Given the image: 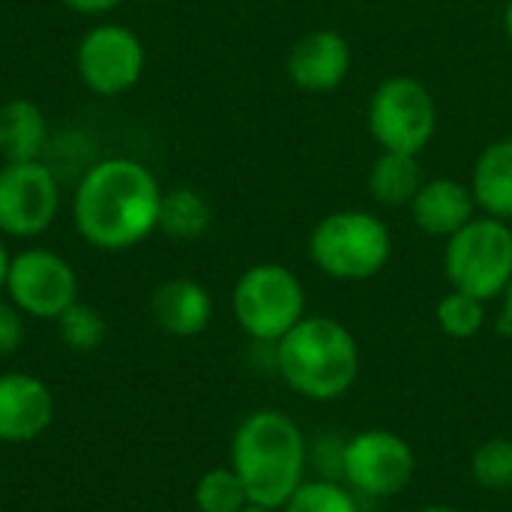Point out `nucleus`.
Returning <instances> with one entry per match:
<instances>
[{
    "label": "nucleus",
    "instance_id": "2",
    "mask_svg": "<svg viewBox=\"0 0 512 512\" xmlns=\"http://www.w3.org/2000/svg\"><path fill=\"white\" fill-rule=\"evenodd\" d=\"M309 444L300 426L273 408L252 411L231 438V468L237 471L249 504L282 510L306 483Z\"/></svg>",
    "mask_w": 512,
    "mask_h": 512
},
{
    "label": "nucleus",
    "instance_id": "15",
    "mask_svg": "<svg viewBox=\"0 0 512 512\" xmlns=\"http://www.w3.org/2000/svg\"><path fill=\"white\" fill-rule=\"evenodd\" d=\"M474 210H477L474 192L450 177L423 183L411 201V216L417 228H423L432 237H453L474 219Z\"/></svg>",
    "mask_w": 512,
    "mask_h": 512
},
{
    "label": "nucleus",
    "instance_id": "12",
    "mask_svg": "<svg viewBox=\"0 0 512 512\" xmlns=\"http://www.w3.org/2000/svg\"><path fill=\"white\" fill-rule=\"evenodd\" d=\"M54 420V396L27 372L0 375V444L36 441Z\"/></svg>",
    "mask_w": 512,
    "mask_h": 512
},
{
    "label": "nucleus",
    "instance_id": "14",
    "mask_svg": "<svg viewBox=\"0 0 512 512\" xmlns=\"http://www.w3.org/2000/svg\"><path fill=\"white\" fill-rule=\"evenodd\" d=\"M150 315L153 321L177 339L198 336L210 327L213 318V300L207 288L195 279H171L162 282L150 297Z\"/></svg>",
    "mask_w": 512,
    "mask_h": 512
},
{
    "label": "nucleus",
    "instance_id": "6",
    "mask_svg": "<svg viewBox=\"0 0 512 512\" xmlns=\"http://www.w3.org/2000/svg\"><path fill=\"white\" fill-rule=\"evenodd\" d=\"M231 306L249 339L276 345L306 318V291L288 267L255 264L237 279Z\"/></svg>",
    "mask_w": 512,
    "mask_h": 512
},
{
    "label": "nucleus",
    "instance_id": "30",
    "mask_svg": "<svg viewBox=\"0 0 512 512\" xmlns=\"http://www.w3.org/2000/svg\"><path fill=\"white\" fill-rule=\"evenodd\" d=\"M504 24H507V36H510V42H512V0H510V6H507V18H504Z\"/></svg>",
    "mask_w": 512,
    "mask_h": 512
},
{
    "label": "nucleus",
    "instance_id": "10",
    "mask_svg": "<svg viewBox=\"0 0 512 512\" xmlns=\"http://www.w3.org/2000/svg\"><path fill=\"white\" fill-rule=\"evenodd\" d=\"M3 291L21 315L57 321L72 303H78V276L63 255L33 246L12 255Z\"/></svg>",
    "mask_w": 512,
    "mask_h": 512
},
{
    "label": "nucleus",
    "instance_id": "25",
    "mask_svg": "<svg viewBox=\"0 0 512 512\" xmlns=\"http://www.w3.org/2000/svg\"><path fill=\"white\" fill-rule=\"evenodd\" d=\"M24 342V315L12 300H0V357H9Z\"/></svg>",
    "mask_w": 512,
    "mask_h": 512
},
{
    "label": "nucleus",
    "instance_id": "5",
    "mask_svg": "<svg viewBox=\"0 0 512 512\" xmlns=\"http://www.w3.org/2000/svg\"><path fill=\"white\" fill-rule=\"evenodd\" d=\"M444 270L456 291L495 300L512 282V228L504 219H471L447 240Z\"/></svg>",
    "mask_w": 512,
    "mask_h": 512
},
{
    "label": "nucleus",
    "instance_id": "29",
    "mask_svg": "<svg viewBox=\"0 0 512 512\" xmlns=\"http://www.w3.org/2000/svg\"><path fill=\"white\" fill-rule=\"evenodd\" d=\"M240 512H279V510H270V507H261V504H246Z\"/></svg>",
    "mask_w": 512,
    "mask_h": 512
},
{
    "label": "nucleus",
    "instance_id": "26",
    "mask_svg": "<svg viewBox=\"0 0 512 512\" xmlns=\"http://www.w3.org/2000/svg\"><path fill=\"white\" fill-rule=\"evenodd\" d=\"M60 3L69 6L72 12H81V15H102V12L117 9L123 0H60Z\"/></svg>",
    "mask_w": 512,
    "mask_h": 512
},
{
    "label": "nucleus",
    "instance_id": "11",
    "mask_svg": "<svg viewBox=\"0 0 512 512\" xmlns=\"http://www.w3.org/2000/svg\"><path fill=\"white\" fill-rule=\"evenodd\" d=\"M75 66L90 93L120 96L141 81L144 45L123 24H96L81 36Z\"/></svg>",
    "mask_w": 512,
    "mask_h": 512
},
{
    "label": "nucleus",
    "instance_id": "9",
    "mask_svg": "<svg viewBox=\"0 0 512 512\" xmlns=\"http://www.w3.org/2000/svg\"><path fill=\"white\" fill-rule=\"evenodd\" d=\"M60 213V183L42 162H3L0 168V234L30 240L45 234Z\"/></svg>",
    "mask_w": 512,
    "mask_h": 512
},
{
    "label": "nucleus",
    "instance_id": "23",
    "mask_svg": "<svg viewBox=\"0 0 512 512\" xmlns=\"http://www.w3.org/2000/svg\"><path fill=\"white\" fill-rule=\"evenodd\" d=\"M57 333H60V342L72 351H96L102 342H105V318L93 309V306H84V303H72L60 318H57Z\"/></svg>",
    "mask_w": 512,
    "mask_h": 512
},
{
    "label": "nucleus",
    "instance_id": "22",
    "mask_svg": "<svg viewBox=\"0 0 512 512\" xmlns=\"http://www.w3.org/2000/svg\"><path fill=\"white\" fill-rule=\"evenodd\" d=\"M471 474L480 489L486 492H507L512 489V441L510 438H489L477 447L471 459Z\"/></svg>",
    "mask_w": 512,
    "mask_h": 512
},
{
    "label": "nucleus",
    "instance_id": "1",
    "mask_svg": "<svg viewBox=\"0 0 512 512\" xmlns=\"http://www.w3.org/2000/svg\"><path fill=\"white\" fill-rule=\"evenodd\" d=\"M162 186L147 165L129 156H111L84 171L72 195L78 234L102 249L123 252L159 228Z\"/></svg>",
    "mask_w": 512,
    "mask_h": 512
},
{
    "label": "nucleus",
    "instance_id": "8",
    "mask_svg": "<svg viewBox=\"0 0 512 512\" xmlns=\"http://www.w3.org/2000/svg\"><path fill=\"white\" fill-rule=\"evenodd\" d=\"M417 471L411 444L390 429H366L345 441L342 480L366 498H393L408 489Z\"/></svg>",
    "mask_w": 512,
    "mask_h": 512
},
{
    "label": "nucleus",
    "instance_id": "20",
    "mask_svg": "<svg viewBox=\"0 0 512 512\" xmlns=\"http://www.w3.org/2000/svg\"><path fill=\"white\" fill-rule=\"evenodd\" d=\"M246 504H249V495L231 465L213 468L195 483L198 512H240Z\"/></svg>",
    "mask_w": 512,
    "mask_h": 512
},
{
    "label": "nucleus",
    "instance_id": "31",
    "mask_svg": "<svg viewBox=\"0 0 512 512\" xmlns=\"http://www.w3.org/2000/svg\"><path fill=\"white\" fill-rule=\"evenodd\" d=\"M417 512H459V510H453V507H441V504H435V507H423V510H417Z\"/></svg>",
    "mask_w": 512,
    "mask_h": 512
},
{
    "label": "nucleus",
    "instance_id": "4",
    "mask_svg": "<svg viewBox=\"0 0 512 512\" xmlns=\"http://www.w3.org/2000/svg\"><path fill=\"white\" fill-rule=\"evenodd\" d=\"M393 252L390 231L363 210H342L321 219L309 237L312 264L330 279L363 282L378 276Z\"/></svg>",
    "mask_w": 512,
    "mask_h": 512
},
{
    "label": "nucleus",
    "instance_id": "7",
    "mask_svg": "<svg viewBox=\"0 0 512 512\" xmlns=\"http://www.w3.org/2000/svg\"><path fill=\"white\" fill-rule=\"evenodd\" d=\"M438 126L432 93L408 75L384 81L369 102V129L390 153H420Z\"/></svg>",
    "mask_w": 512,
    "mask_h": 512
},
{
    "label": "nucleus",
    "instance_id": "19",
    "mask_svg": "<svg viewBox=\"0 0 512 512\" xmlns=\"http://www.w3.org/2000/svg\"><path fill=\"white\" fill-rule=\"evenodd\" d=\"M213 222V210L195 189H171L162 195L159 231L171 240H198Z\"/></svg>",
    "mask_w": 512,
    "mask_h": 512
},
{
    "label": "nucleus",
    "instance_id": "27",
    "mask_svg": "<svg viewBox=\"0 0 512 512\" xmlns=\"http://www.w3.org/2000/svg\"><path fill=\"white\" fill-rule=\"evenodd\" d=\"M501 297H504V309H501V330L512 336V282L507 285V291H504Z\"/></svg>",
    "mask_w": 512,
    "mask_h": 512
},
{
    "label": "nucleus",
    "instance_id": "24",
    "mask_svg": "<svg viewBox=\"0 0 512 512\" xmlns=\"http://www.w3.org/2000/svg\"><path fill=\"white\" fill-rule=\"evenodd\" d=\"M279 512H360L357 501L336 480H306Z\"/></svg>",
    "mask_w": 512,
    "mask_h": 512
},
{
    "label": "nucleus",
    "instance_id": "28",
    "mask_svg": "<svg viewBox=\"0 0 512 512\" xmlns=\"http://www.w3.org/2000/svg\"><path fill=\"white\" fill-rule=\"evenodd\" d=\"M9 261H12V255L6 252V246L0 243V291L6 288V273H9Z\"/></svg>",
    "mask_w": 512,
    "mask_h": 512
},
{
    "label": "nucleus",
    "instance_id": "13",
    "mask_svg": "<svg viewBox=\"0 0 512 512\" xmlns=\"http://www.w3.org/2000/svg\"><path fill=\"white\" fill-rule=\"evenodd\" d=\"M351 45L336 30L306 33L288 54V78L303 90H333L348 78Z\"/></svg>",
    "mask_w": 512,
    "mask_h": 512
},
{
    "label": "nucleus",
    "instance_id": "32",
    "mask_svg": "<svg viewBox=\"0 0 512 512\" xmlns=\"http://www.w3.org/2000/svg\"><path fill=\"white\" fill-rule=\"evenodd\" d=\"M150 3H153V0H150Z\"/></svg>",
    "mask_w": 512,
    "mask_h": 512
},
{
    "label": "nucleus",
    "instance_id": "18",
    "mask_svg": "<svg viewBox=\"0 0 512 512\" xmlns=\"http://www.w3.org/2000/svg\"><path fill=\"white\" fill-rule=\"evenodd\" d=\"M423 186V171L414 153H390L384 150L381 159L375 162L372 174H369V189L372 195L387 204V207H399V204H411L414 195Z\"/></svg>",
    "mask_w": 512,
    "mask_h": 512
},
{
    "label": "nucleus",
    "instance_id": "16",
    "mask_svg": "<svg viewBox=\"0 0 512 512\" xmlns=\"http://www.w3.org/2000/svg\"><path fill=\"white\" fill-rule=\"evenodd\" d=\"M48 144V120L30 99L0 105V156L3 162H33Z\"/></svg>",
    "mask_w": 512,
    "mask_h": 512
},
{
    "label": "nucleus",
    "instance_id": "3",
    "mask_svg": "<svg viewBox=\"0 0 512 512\" xmlns=\"http://www.w3.org/2000/svg\"><path fill=\"white\" fill-rule=\"evenodd\" d=\"M273 351L282 381L309 402L342 399L360 375L357 339L336 318H303Z\"/></svg>",
    "mask_w": 512,
    "mask_h": 512
},
{
    "label": "nucleus",
    "instance_id": "21",
    "mask_svg": "<svg viewBox=\"0 0 512 512\" xmlns=\"http://www.w3.org/2000/svg\"><path fill=\"white\" fill-rule=\"evenodd\" d=\"M435 321L450 339H474L486 324V303L453 288L447 297H441Z\"/></svg>",
    "mask_w": 512,
    "mask_h": 512
},
{
    "label": "nucleus",
    "instance_id": "17",
    "mask_svg": "<svg viewBox=\"0 0 512 512\" xmlns=\"http://www.w3.org/2000/svg\"><path fill=\"white\" fill-rule=\"evenodd\" d=\"M477 207H483L495 219H512V138L489 144L477 165L471 183Z\"/></svg>",
    "mask_w": 512,
    "mask_h": 512
}]
</instances>
